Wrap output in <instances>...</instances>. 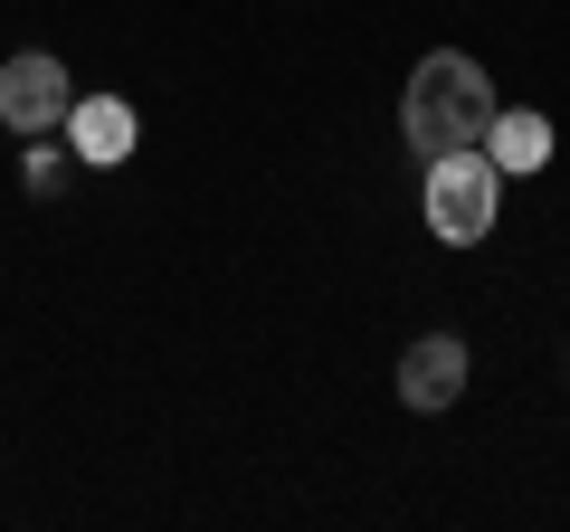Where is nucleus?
Returning <instances> with one entry per match:
<instances>
[{"label":"nucleus","mask_w":570,"mask_h":532,"mask_svg":"<svg viewBox=\"0 0 570 532\" xmlns=\"http://www.w3.org/2000/svg\"><path fill=\"white\" fill-rule=\"evenodd\" d=\"M485 124H494V77L466 58V48H428V58L409 67V86H400V134H409L419 162L485 144Z\"/></svg>","instance_id":"obj_1"},{"label":"nucleus","mask_w":570,"mask_h":532,"mask_svg":"<svg viewBox=\"0 0 570 532\" xmlns=\"http://www.w3.org/2000/svg\"><path fill=\"white\" fill-rule=\"evenodd\" d=\"M419 209H428V228H438V247H475V238H494V209H504V171H494V152H485V144L438 152V162H428Z\"/></svg>","instance_id":"obj_2"},{"label":"nucleus","mask_w":570,"mask_h":532,"mask_svg":"<svg viewBox=\"0 0 570 532\" xmlns=\"http://www.w3.org/2000/svg\"><path fill=\"white\" fill-rule=\"evenodd\" d=\"M67 67L48 58V48H20V58L0 67V124H10V134H58L67 124Z\"/></svg>","instance_id":"obj_3"},{"label":"nucleus","mask_w":570,"mask_h":532,"mask_svg":"<svg viewBox=\"0 0 570 532\" xmlns=\"http://www.w3.org/2000/svg\"><path fill=\"white\" fill-rule=\"evenodd\" d=\"M134 144H142V115L124 96H77V105H67V152H77L86 171L134 162Z\"/></svg>","instance_id":"obj_4"},{"label":"nucleus","mask_w":570,"mask_h":532,"mask_svg":"<svg viewBox=\"0 0 570 532\" xmlns=\"http://www.w3.org/2000/svg\"><path fill=\"white\" fill-rule=\"evenodd\" d=\"M400 400L409 410H456L466 400V343L456 333H419L400 352Z\"/></svg>","instance_id":"obj_5"},{"label":"nucleus","mask_w":570,"mask_h":532,"mask_svg":"<svg viewBox=\"0 0 570 532\" xmlns=\"http://www.w3.org/2000/svg\"><path fill=\"white\" fill-rule=\"evenodd\" d=\"M485 152H494V171H542L551 162V115H532V105H494Z\"/></svg>","instance_id":"obj_6"},{"label":"nucleus","mask_w":570,"mask_h":532,"mask_svg":"<svg viewBox=\"0 0 570 532\" xmlns=\"http://www.w3.org/2000/svg\"><path fill=\"white\" fill-rule=\"evenodd\" d=\"M20 181H29V200H48V190H58L67 171H58V152H29V171H20Z\"/></svg>","instance_id":"obj_7"}]
</instances>
